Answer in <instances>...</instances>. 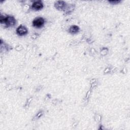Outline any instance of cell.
<instances>
[{
	"mask_svg": "<svg viewBox=\"0 0 130 130\" xmlns=\"http://www.w3.org/2000/svg\"><path fill=\"white\" fill-rule=\"evenodd\" d=\"M44 19L42 17H38L34 20L32 24L33 25L38 28L41 27L44 24Z\"/></svg>",
	"mask_w": 130,
	"mask_h": 130,
	"instance_id": "7a4b0ae2",
	"label": "cell"
},
{
	"mask_svg": "<svg viewBox=\"0 0 130 130\" xmlns=\"http://www.w3.org/2000/svg\"><path fill=\"white\" fill-rule=\"evenodd\" d=\"M32 8L36 10H38L42 9L43 7V4L41 1H38L35 2L31 6Z\"/></svg>",
	"mask_w": 130,
	"mask_h": 130,
	"instance_id": "277c9868",
	"label": "cell"
},
{
	"mask_svg": "<svg viewBox=\"0 0 130 130\" xmlns=\"http://www.w3.org/2000/svg\"><path fill=\"white\" fill-rule=\"evenodd\" d=\"M0 21L2 24H5L7 27L13 26L16 23L15 18L12 16H7L5 17L1 15Z\"/></svg>",
	"mask_w": 130,
	"mask_h": 130,
	"instance_id": "6da1fadb",
	"label": "cell"
},
{
	"mask_svg": "<svg viewBox=\"0 0 130 130\" xmlns=\"http://www.w3.org/2000/svg\"><path fill=\"white\" fill-rule=\"evenodd\" d=\"M79 27L76 25H73L70 27L69 29V31L72 34H75L79 31Z\"/></svg>",
	"mask_w": 130,
	"mask_h": 130,
	"instance_id": "8992f818",
	"label": "cell"
},
{
	"mask_svg": "<svg viewBox=\"0 0 130 130\" xmlns=\"http://www.w3.org/2000/svg\"><path fill=\"white\" fill-rule=\"evenodd\" d=\"M110 3H113L114 4H115V3H118L119 1H109Z\"/></svg>",
	"mask_w": 130,
	"mask_h": 130,
	"instance_id": "52a82bcc",
	"label": "cell"
},
{
	"mask_svg": "<svg viewBox=\"0 0 130 130\" xmlns=\"http://www.w3.org/2000/svg\"><path fill=\"white\" fill-rule=\"evenodd\" d=\"M16 32L19 36H24L27 33V29L25 26L20 25L17 28Z\"/></svg>",
	"mask_w": 130,
	"mask_h": 130,
	"instance_id": "3957f363",
	"label": "cell"
},
{
	"mask_svg": "<svg viewBox=\"0 0 130 130\" xmlns=\"http://www.w3.org/2000/svg\"><path fill=\"white\" fill-rule=\"evenodd\" d=\"M66 4L64 2L62 1H57L55 3V7L58 10H63L66 7Z\"/></svg>",
	"mask_w": 130,
	"mask_h": 130,
	"instance_id": "5b68a950",
	"label": "cell"
}]
</instances>
